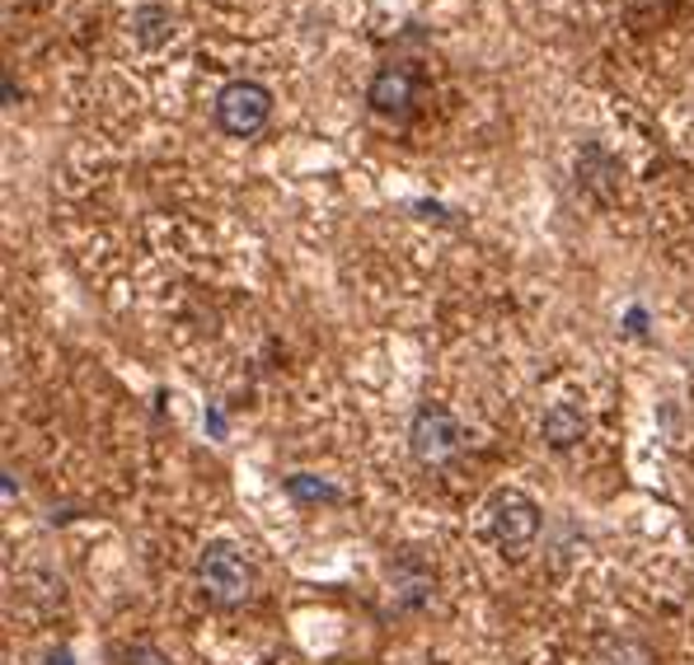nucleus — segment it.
<instances>
[{
  "mask_svg": "<svg viewBox=\"0 0 694 665\" xmlns=\"http://www.w3.org/2000/svg\"><path fill=\"white\" fill-rule=\"evenodd\" d=\"M483 525H489V539L497 549H526L540 534V506L516 487H502L483 506Z\"/></svg>",
  "mask_w": 694,
  "mask_h": 665,
  "instance_id": "2",
  "label": "nucleus"
},
{
  "mask_svg": "<svg viewBox=\"0 0 694 665\" xmlns=\"http://www.w3.org/2000/svg\"><path fill=\"white\" fill-rule=\"evenodd\" d=\"M601 665H652V652L634 638H611L601 642Z\"/></svg>",
  "mask_w": 694,
  "mask_h": 665,
  "instance_id": "9",
  "label": "nucleus"
},
{
  "mask_svg": "<svg viewBox=\"0 0 694 665\" xmlns=\"http://www.w3.org/2000/svg\"><path fill=\"white\" fill-rule=\"evenodd\" d=\"M282 487H287V497H291V501H301V506H320V501L334 506V501L343 497L334 483H324V478H315V474H291Z\"/></svg>",
  "mask_w": 694,
  "mask_h": 665,
  "instance_id": "8",
  "label": "nucleus"
},
{
  "mask_svg": "<svg viewBox=\"0 0 694 665\" xmlns=\"http://www.w3.org/2000/svg\"><path fill=\"white\" fill-rule=\"evenodd\" d=\"M460 446H464V431L441 404H423L418 413H413L408 450H413V460H418V464H427V469L450 464L460 454Z\"/></svg>",
  "mask_w": 694,
  "mask_h": 665,
  "instance_id": "3",
  "label": "nucleus"
},
{
  "mask_svg": "<svg viewBox=\"0 0 694 665\" xmlns=\"http://www.w3.org/2000/svg\"><path fill=\"white\" fill-rule=\"evenodd\" d=\"M47 665H76L71 652H57V656H47Z\"/></svg>",
  "mask_w": 694,
  "mask_h": 665,
  "instance_id": "11",
  "label": "nucleus"
},
{
  "mask_svg": "<svg viewBox=\"0 0 694 665\" xmlns=\"http://www.w3.org/2000/svg\"><path fill=\"white\" fill-rule=\"evenodd\" d=\"M165 24H169L165 10H136V20H132V29H136V38H142V43H160L169 33Z\"/></svg>",
  "mask_w": 694,
  "mask_h": 665,
  "instance_id": "10",
  "label": "nucleus"
},
{
  "mask_svg": "<svg viewBox=\"0 0 694 665\" xmlns=\"http://www.w3.org/2000/svg\"><path fill=\"white\" fill-rule=\"evenodd\" d=\"M586 436V413L582 408H572V404H553L545 413V441L553 450H572Z\"/></svg>",
  "mask_w": 694,
  "mask_h": 665,
  "instance_id": "6",
  "label": "nucleus"
},
{
  "mask_svg": "<svg viewBox=\"0 0 694 665\" xmlns=\"http://www.w3.org/2000/svg\"><path fill=\"white\" fill-rule=\"evenodd\" d=\"M371 109L376 113H394V117H404L413 109V71H404V66H385L376 80H371Z\"/></svg>",
  "mask_w": 694,
  "mask_h": 665,
  "instance_id": "5",
  "label": "nucleus"
},
{
  "mask_svg": "<svg viewBox=\"0 0 694 665\" xmlns=\"http://www.w3.org/2000/svg\"><path fill=\"white\" fill-rule=\"evenodd\" d=\"M272 117V94L258 80H231L216 94V122L225 136H254Z\"/></svg>",
  "mask_w": 694,
  "mask_h": 665,
  "instance_id": "4",
  "label": "nucleus"
},
{
  "mask_svg": "<svg viewBox=\"0 0 694 665\" xmlns=\"http://www.w3.org/2000/svg\"><path fill=\"white\" fill-rule=\"evenodd\" d=\"M432 600V572L423 563H404L394 572V605L399 609H423Z\"/></svg>",
  "mask_w": 694,
  "mask_h": 665,
  "instance_id": "7",
  "label": "nucleus"
},
{
  "mask_svg": "<svg viewBox=\"0 0 694 665\" xmlns=\"http://www.w3.org/2000/svg\"><path fill=\"white\" fill-rule=\"evenodd\" d=\"M198 586L212 595L216 605H245L254 595V567L245 553L231 544H206L198 553Z\"/></svg>",
  "mask_w": 694,
  "mask_h": 665,
  "instance_id": "1",
  "label": "nucleus"
}]
</instances>
